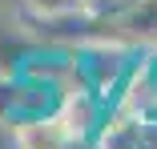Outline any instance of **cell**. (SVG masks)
Here are the masks:
<instances>
[{"mask_svg": "<svg viewBox=\"0 0 157 149\" xmlns=\"http://www.w3.org/2000/svg\"><path fill=\"white\" fill-rule=\"evenodd\" d=\"M73 133L65 129L60 117H44V121H28L16 129V145L20 149H73Z\"/></svg>", "mask_w": 157, "mask_h": 149, "instance_id": "1", "label": "cell"}, {"mask_svg": "<svg viewBox=\"0 0 157 149\" xmlns=\"http://www.w3.org/2000/svg\"><path fill=\"white\" fill-rule=\"evenodd\" d=\"M28 16H65V12H77L85 8V0H20Z\"/></svg>", "mask_w": 157, "mask_h": 149, "instance_id": "2", "label": "cell"}]
</instances>
